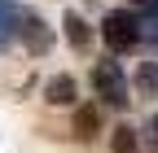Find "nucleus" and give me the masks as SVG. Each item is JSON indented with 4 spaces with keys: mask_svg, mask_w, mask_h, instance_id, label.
Segmentation results:
<instances>
[{
    "mask_svg": "<svg viewBox=\"0 0 158 153\" xmlns=\"http://www.w3.org/2000/svg\"><path fill=\"white\" fill-rule=\"evenodd\" d=\"M101 40L114 48V53H127L141 44V13L132 9H110L106 22H101Z\"/></svg>",
    "mask_w": 158,
    "mask_h": 153,
    "instance_id": "1",
    "label": "nucleus"
},
{
    "mask_svg": "<svg viewBox=\"0 0 158 153\" xmlns=\"http://www.w3.org/2000/svg\"><path fill=\"white\" fill-rule=\"evenodd\" d=\"M92 88H97V96H101V105H110V109H127V101H132L127 79H123V70L114 61H97L92 66Z\"/></svg>",
    "mask_w": 158,
    "mask_h": 153,
    "instance_id": "2",
    "label": "nucleus"
},
{
    "mask_svg": "<svg viewBox=\"0 0 158 153\" xmlns=\"http://www.w3.org/2000/svg\"><path fill=\"white\" fill-rule=\"evenodd\" d=\"M44 101H48V105H75V79H70V74H57V79H48Z\"/></svg>",
    "mask_w": 158,
    "mask_h": 153,
    "instance_id": "3",
    "label": "nucleus"
},
{
    "mask_svg": "<svg viewBox=\"0 0 158 153\" xmlns=\"http://www.w3.org/2000/svg\"><path fill=\"white\" fill-rule=\"evenodd\" d=\"M18 22H22V40L35 44V53H44V48H48V31H44V22H40L35 13H31V18H18Z\"/></svg>",
    "mask_w": 158,
    "mask_h": 153,
    "instance_id": "4",
    "label": "nucleus"
},
{
    "mask_svg": "<svg viewBox=\"0 0 158 153\" xmlns=\"http://www.w3.org/2000/svg\"><path fill=\"white\" fill-rule=\"evenodd\" d=\"M114 153H141L136 127H114Z\"/></svg>",
    "mask_w": 158,
    "mask_h": 153,
    "instance_id": "5",
    "label": "nucleus"
},
{
    "mask_svg": "<svg viewBox=\"0 0 158 153\" xmlns=\"http://www.w3.org/2000/svg\"><path fill=\"white\" fill-rule=\"evenodd\" d=\"M141 40H154L158 44V0L149 9H141Z\"/></svg>",
    "mask_w": 158,
    "mask_h": 153,
    "instance_id": "6",
    "label": "nucleus"
},
{
    "mask_svg": "<svg viewBox=\"0 0 158 153\" xmlns=\"http://www.w3.org/2000/svg\"><path fill=\"white\" fill-rule=\"evenodd\" d=\"M66 31H70V44L75 48H88V31H84V22H79L75 13H66Z\"/></svg>",
    "mask_w": 158,
    "mask_h": 153,
    "instance_id": "7",
    "label": "nucleus"
},
{
    "mask_svg": "<svg viewBox=\"0 0 158 153\" xmlns=\"http://www.w3.org/2000/svg\"><path fill=\"white\" fill-rule=\"evenodd\" d=\"M136 83H141V96H154L158 92V66H141V79Z\"/></svg>",
    "mask_w": 158,
    "mask_h": 153,
    "instance_id": "8",
    "label": "nucleus"
},
{
    "mask_svg": "<svg viewBox=\"0 0 158 153\" xmlns=\"http://www.w3.org/2000/svg\"><path fill=\"white\" fill-rule=\"evenodd\" d=\"M9 31H13V5H9V0H0V44L9 40Z\"/></svg>",
    "mask_w": 158,
    "mask_h": 153,
    "instance_id": "9",
    "label": "nucleus"
},
{
    "mask_svg": "<svg viewBox=\"0 0 158 153\" xmlns=\"http://www.w3.org/2000/svg\"><path fill=\"white\" fill-rule=\"evenodd\" d=\"M92 123H97V114H92V109H79V123H75L79 136H92Z\"/></svg>",
    "mask_w": 158,
    "mask_h": 153,
    "instance_id": "10",
    "label": "nucleus"
},
{
    "mask_svg": "<svg viewBox=\"0 0 158 153\" xmlns=\"http://www.w3.org/2000/svg\"><path fill=\"white\" fill-rule=\"evenodd\" d=\"M145 131H149V144H154V153H158V114L149 118V127H145Z\"/></svg>",
    "mask_w": 158,
    "mask_h": 153,
    "instance_id": "11",
    "label": "nucleus"
},
{
    "mask_svg": "<svg viewBox=\"0 0 158 153\" xmlns=\"http://www.w3.org/2000/svg\"><path fill=\"white\" fill-rule=\"evenodd\" d=\"M132 5H136V9H149V5H154V0H132Z\"/></svg>",
    "mask_w": 158,
    "mask_h": 153,
    "instance_id": "12",
    "label": "nucleus"
}]
</instances>
